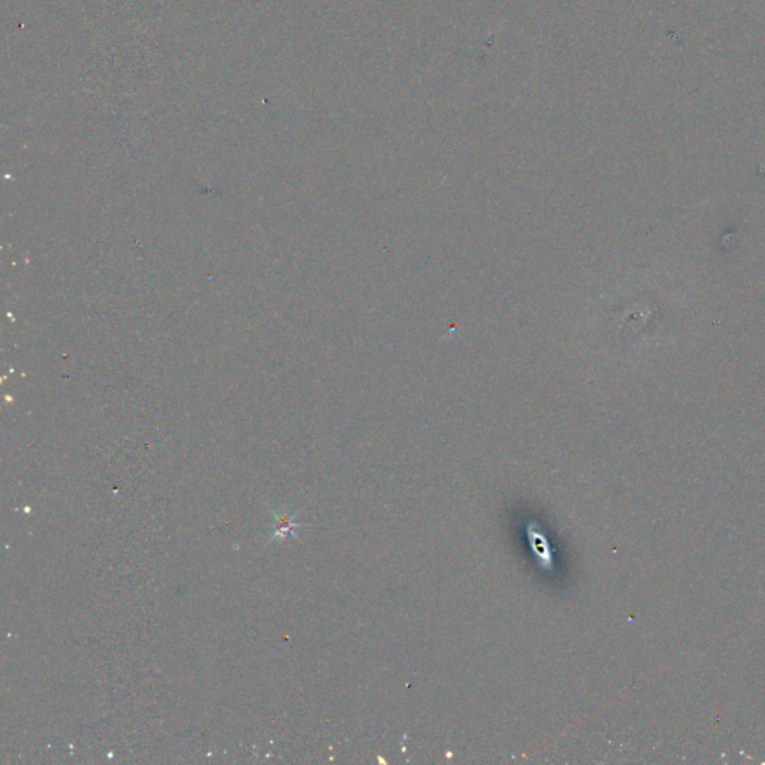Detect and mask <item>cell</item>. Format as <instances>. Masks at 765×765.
Wrapping results in <instances>:
<instances>
[{
  "instance_id": "cell-1",
  "label": "cell",
  "mask_w": 765,
  "mask_h": 765,
  "mask_svg": "<svg viewBox=\"0 0 765 765\" xmlns=\"http://www.w3.org/2000/svg\"><path fill=\"white\" fill-rule=\"evenodd\" d=\"M528 535L530 541V547H534V552L538 559L541 561V565L544 568H552L553 567L552 550L546 537H544V534L541 533V529H537L535 525L530 523L528 526Z\"/></svg>"
}]
</instances>
